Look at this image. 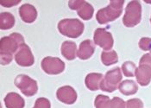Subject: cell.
<instances>
[{
    "label": "cell",
    "mask_w": 151,
    "mask_h": 108,
    "mask_svg": "<svg viewBox=\"0 0 151 108\" xmlns=\"http://www.w3.org/2000/svg\"><path fill=\"white\" fill-rule=\"evenodd\" d=\"M125 108H143V103L140 99L137 98L130 99L126 101Z\"/></svg>",
    "instance_id": "24"
},
{
    "label": "cell",
    "mask_w": 151,
    "mask_h": 108,
    "mask_svg": "<svg viewBox=\"0 0 151 108\" xmlns=\"http://www.w3.org/2000/svg\"><path fill=\"white\" fill-rule=\"evenodd\" d=\"M124 0H112L102 9H99L96 14V20L99 24H107L117 19L122 12Z\"/></svg>",
    "instance_id": "2"
},
{
    "label": "cell",
    "mask_w": 151,
    "mask_h": 108,
    "mask_svg": "<svg viewBox=\"0 0 151 108\" xmlns=\"http://www.w3.org/2000/svg\"><path fill=\"white\" fill-rule=\"evenodd\" d=\"M25 43L23 36L17 32L8 36H4L0 40V60L2 65H9L13 59V55L17 53L19 47Z\"/></svg>",
    "instance_id": "1"
},
{
    "label": "cell",
    "mask_w": 151,
    "mask_h": 108,
    "mask_svg": "<svg viewBox=\"0 0 151 108\" xmlns=\"http://www.w3.org/2000/svg\"><path fill=\"white\" fill-rule=\"evenodd\" d=\"M135 76L140 86H147L151 82V67L146 64H139L136 69Z\"/></svg>",
    "instance_id": "11"
},
{
    "label": "cell",
    "mask_w": 151,
    "mask_h": 108,
    "mask_svg": "<svg viewBox=\"0 0 151 108\" xmlns=\"http://www.w3.org/2000/svg\"><path fill=\"white\" fill-rule=\"evenodd\" d=\"M104 76L100 73H90L86 76L85 84L90 91H98L100 89V83Z\"/></svg>",
    "instance_id": "16"
},
{
    "label": "cell",
    "mask_w": 151,
    "mask_h": 108,
    "mask_svg": "<svg viewBox=\"0 0 151 108\" xmlns=\"http://www.w3.org/2000/svg\"><path fill=\"white\" fill-rule=\"evenodd\" d=\"M93 42L94 44L99 46L105 51L111 50L114 45V39L112 34L103 28H98L95 30L93 35Z\"/></svg>",
    "instance_id": "7"
},
{
    "label": "cell",
    "mask_w": 151,
    "mask_h": 108,
    "mask_svg": "<svg viewBox=\"0 0 151 108\" xmlns=\"http://www.w3.org/2000/svg\"><path fill=\"white\" fill-rule=\"evenodd\" d=\"M139 48L143 51H150L151 54V38L142 37L138 42Z\"/></svg>",
    "instance_id": "23"
},
{
    "label": "cell",
    "mask_w": 151,
    "mask_h": 108,
    "mask_svg": "<svg viewBox=\"0 0 151 108\" xmlns=\"http://www.w3.org/2000/svg\"><path fill=\"white\" fill-rule=\"evenodd\" d=\"M42 68L49 75H57L65 70V62L58 57L47 56L41 62Z\"/></svg>",
    "instance_id": "8"
},
{
    "label": "cell",
    "mask_w": 151,
    "mask_h": 108,
    "mask_svg": "<svg viewBox=\"0 0 151 108\" xmlns=\"http://www.w3.org/2000/svg\"><path fill=\"white\" fill-rule=\"evenodd\" d=\"M85 25L80 19L65 18L58 23L59 32L64 36L70 38H78L84 32Z\"/></svg>",
    "instance_id": "3"
},
{
    "label": "cell",
    "mask_w": 151,
    "mask_h": 108,
    "mask_svg": "<svg viewBox=\"0 0 151 108\" xmlns=\"http://www.w3.org/2000/svg\"><path fill=\"white\" fill-rule=\"evenodd\" d=\"M95 108H111V99L106 95L99 94L94 99Z\"/></svg>",
    "instance_id": "22"
},
{
    "label": "cell",
    "mask_w": 151,
    "mask_h": 108,
    "mask_svg": "<svg viewBox=\"0 0 151 108\" xmlns=\"http://www.w3.org/2000/svg\"><path fill=\"white\" fill-rule=\"evenodd\" d=\"M136 69H137L136 64L130 60H127L124 62L121 68V70L124 73V75L126 77H134L136 73Z\"/></svg>",
    "instance_id": "21"
},
{
    "label": "cell",
    "mask_w": 151,
    "mask_h": 108,
    "mask_svg": "<svg viewBox=\"0 0 151 108\" xmlns=\"http://www.w3.org/2000/svg\"><path fill=\"white\" fill-rule=\"evenodd\" d=\"M126 102L119 98V97H114L111 99V108H125Z\"/></svg>",
    "instance_id": "26"
},
{
    "label": "cell",
    "mask_w": 151,
    "mask_h": 108,
    "mask_svg": "<svg viewBox=\"0 0 151 108\" xmlns=\"http://www.w3.org/2000/svg\"><path fill=\"white\" fill-rule=\"evenodd\" d=\"M118 90L122 94L125 96H129L137 93L138 86L136 83V81L132 80H125L121 81V83L118 86Z\"/></svg>",
    "instance_id": "17"
},
{
    "label": "cell",
    "mask_w": 151,
    "mask_h": 108,
    "mask_svg": "<svg viewBox=\"0 0 151 108\" xmlns=\"http://www.w3.org/2000/svg\"><path fill=\"white\" fill-rule=\"evenodd\" d=\"M14 58L17 65L24 68L31 67L35 63V57L32 51L26 43H23L19 47Z\"/></svg>",
    "instance_id": "9"
},
{
    "label": "cell",
    "mask_w": 151,
    "mask_h": 108,
    "mask_svg": "<svg viewBox=\"0 0 151 108\" xmlns=\"http://www.w3.org/2000/svg\"><path fill=\"white\" fill-rule=\"evenodd\" d=\"M94 51H95L94 42L89 39L84 40L80 44V47L78 49V57L81 60H88L93 56Z\"/></svg>",
    "instance_id": "13"
},
{
    "label": "cell",
    "mask_w": 151,
    "mask_h": 108,
    "mask_svg": "<svg viewBox=\"0 0 151 108\" xmlns=\"http://www.w3.org/2000/svg\"><path fill=\"white\" fill-rule=\"evenodd\" d=\"M142 20V5L139 1H130L125 8L123 24L125 27L133 28L140 24Z\"/></svg>",
    "instance_id": "4"
},
{
    "label": "cell",
    "mask_w": 151,
    "mask_h": 108,
    "mask_svg": "<svg viewBox=\"0 0 151 108\" xmlns=\"http://www.w3.org/2000/svg\"><path fill=\"white\" fill-rule=\"evenodd\" d=\"M56 97L59 101L67 104L73 105L77 100V93L71 86H63L58 88L56 92Z\"/></svg>",
    "instance_id": "10"
},
{
    "label": "cell",
    "mask_w": 151,
    "mask_h": 108,
    "mask_svg": "<svg viewBox=\"0 0 151 108\" xmlns=\"http://www.w3.org/2000/svg\"><path fill=\"white\" fill-rule=\"evenodd\" d=\"M19 16L26 24H32L37 18V11L34 5L30 4H24L19 7Z\"/></svg>",
    "instance_id": "12"
},
{
    "label": "cell",
    "mask_w": 151,
    "mask_h": 108,
    "mask_svg": "<svg viewBox=\"0 0 151 108\" xmlns=\"http://www.w3.org/2000/svg\"><path fill=\"white\" fill-rule=\"evenodd\" d=\"M150 24H151V18H150Z\"/></svg>",
    "instance_id": "29"
},
{
    "label": "cell",
    "mask_w": 151,
    "mask_h": 108,
    "mask_svg": "<svg viewBox=\"0 0 151 108\" xmlns=\"http://www.w3.org/2000/svg\"><path fill=\"white\" fill-rule=\"evenodd\" d=\"M122 70L120 68L116 67L105 73L101 83L100 89L107 93H113L122 81Z\"/></svg>",
    "instance_id": "5"
},
{
    "label": "cell",
    "mask_w": 151,
    "mask_h": 108,
    "mask_svg": "<svg viewBox=\"0 0 151 108\" xmlns=\"http://www.w3.org/2000/svg\"><path fill=\"white\" fill-rule=\"evenodd\" d=\"M16 23L15 17L10 12H2L0 14V29L3 30H11Z\"/></svg>",
    "instance_id": "19"
},
{
    "label": "cell",
    "mask_w": 151,
    "mask_h": 108,
    "mask_svg": "<svg viewBox=\"0 0 151 108\" xmlns=\"http://www.w3.org/2000/svg\"><path fill=\"white\" fill-rule=\"evenodd\" d=\"M101 61L105 66H111L118 61V55L115 50L103 51L101 53Z\"/></svg>",
    "instance_id": "20"
},
{
    "label": "cell",
    "mask_w": 151,
    "mask_h": 108,
    "mask_svg": "<svg viewBox=\"0 0 151 108\" xmlns=\"http://www.w3.org/2000/svg\"><path fill=\"white\" fill-rule=\"evenodd\" d=\"M139 64H146L151 67V54H145L143 55L139 60Z\"/></svg>",
    "instance_id": "27"
},
{
    "label": "cell",
    "mask_w": 151,
    "mask_h": 108,
    "mask_svg": "<svg viewBox=\"0 0 151 108\" xmlns=\"http://www.w3.org/2000/svg\"><path fill=\"white\" fill-rule=\"evenodd\" d=\"M60 53L63 55V57L66 58L67 60H74L78 56V50H77L76 43L72 41L63 42L60 47Z\"/></svg>",
    "instance_id": "15"
},
{
    "label": "cell",
    "mask_w": 151,
    "mask_h": 108,
    "mask_svg": "<svg viewBox=\"0 0 151 108\" xmlns=\"http://www.w3.org/2000/svg\"><path fill=\"white\" fill-rule=\"evenodd\" d=\"M4 101L6 108H24L25 106L24 99L15 92L8 93L4 97Z\"/></svg>",
    "instance_id": "14"
},
{
    "label": "cell",
    "mask_w": 151,
    "mask_h": 108,
    "mask_svg": "<svg viewBox=\"0 0 151 108\" xmlns=\"http://www.w3.org/2000/svg\"><path fill=\"white\" fill-rule=\"evenodd\" d=\"M33 108H51V103L46 98H38Z\"/></svg>",
    "instance_id": "25"
},
{
    "label": "cell",
    "mask_w": 151,
    "mask_h": 108,
    "mask_svg": "<svg viewBox=\"0 0 151 108\" xmlns=\"http://www.w3.org/2000/svg\"><path fill=\"white\" fill-rule=\"evenodd\" d=\"M20 2H21V0H17V1L7 0V1H1V2H0V4H1V5H2V6H4V7L10 8V7H12V6L17 5Z\"/></svg>",
    "instance_id": "28"
},
{
    "label": "cell",
    "mask_w": 151,
    "mask_h": 108,
    "mask_svg": "<svg viewBox=\"0 0 151 108\" xmlns=\"http://www.w3.org/2000/svg\"><path fill=\"white\" fill-rule=\"evenodd\" d=\"M14 84L21 91L23 95L27 97L34 96L38 91L37 81L27 74H18L15 78Z\"/></svg>",
    "instance_id": "6"
},
{
    "label": "cell",
    "mask_w": 151,
    "mask_h": 108,
    "mask_svg": "<svg viewBox=\"0 0 151 108\" xmlns=\"http://www.w3.org/2000/svg\"><path fill=\"white\" fill-rule=\"evenodd\" d=\"M77 13H78V16L83 20H86V21L91 20L93 17L94 8L91 4L83 0L81 4L77 9Z\"/></svg>",
    "instance_id": "18"
}]
</instances>
